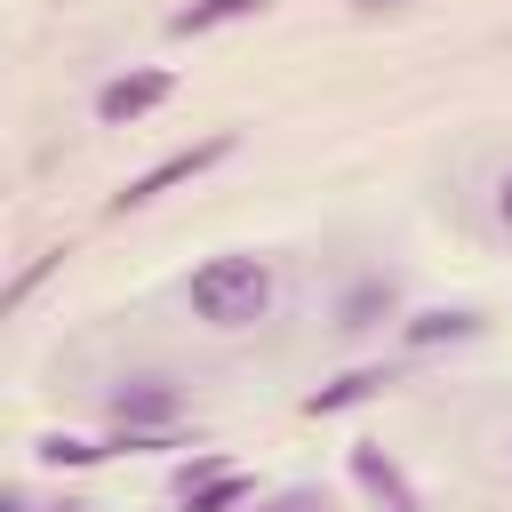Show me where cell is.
I'll return each instance as SVG.
<instances>
[{"label":"cell","instance_id":"obj_1","mask_svg":"<svg viewBox=\"0 0 512 512\" xmlns=\"http://www.w3.org/2000/svg\"><path fill=\"white\" fill-rule=\"evenodd\" d=\"M272 296H280V280H272V264L256 256V248H224V256H200L192 264V280H184V304H192V320L200 328H256L264 312H272Z\"/></svg>","mask_w":512,"mask_h":512},{"label":"cell","instance_id":"obj_2","mask_svg":"<svg viewBox=\"0 0 512 512\" xmlns=\"http://www.w3.org/2000/svg\"><path fill=\"white\" fill-rule=\"evenodd\" d=\"M216 160H232V136H200V144H184V152H168V160H152L144 176H128V184L112 192V216H136V208H152L160 192H176V184H192V176H208Z\"/></svg>","mask_w":512,"mask_h":512},{"label":"cell","instance_id":"obj_3","mask_svg":"<svg viewBox=\"0 0 512 512\" xmlns=\"http://www.w3.org/2000/svg\"><path fill=\"white\" fill-rule=\"evenodd\" d=\"M112 432H184V392L168 376H128L112 384Z\"/></svg>","mask_w":512,"mask_h":512},{"label":"cell","instance_id":"obj_4","mask_svg":"<svg viewBox=\"0 0 512 512\" xmlns=\"http://www.w3.org/2000/svg\"><path fill=\"white\" fill-rule=\"evenodd\" d=\"M168 96H176V72H168V64H144V72H120V80L96 88V120H104V128H136V120H152Z\"/></svg>","mask_w":512,"mask_h":512},{"label":"cell","instance_id":"obj_5","mask_svg":"<svg viewBox=\"0 0 512 512\" xmlns=\"http://www.w3.org/2000/svg\"><path fill=\"white\" fill-rule=\"evenodd\" d=\"M344 472H352V488H360L376 512H424V496H416V480L400 472V456H392V448H376V440H352Z\"/></svg>","mask_w":512,"mask_h":512},{"label":"cell","instance_id":"obj_6","mask_svg":"<svg viewBox=\"0 0 512 512\" xmlns=\"http://www.w3.org/2000/svg\"><path fill=\"white\" fill-rule=\"evenodd\" d=\"M472 336H480V312L472 304H424V312L400 320V344L408 352H440V344H472Z\"/></svg>","mask_w":512,"mask_h":512},{"label":"cell","instance_id":"obj_7","mask_svg":"<svg viewBox=\"0 0 512 512\" xmlns=\"http://www.w3.org/2000/svg\"><path fill=\"white\" fill-rule=\"evenodd\" d=\"M392 312H400V288H392L384 272H368V280H352V288L336 296V328H344V336H368V328H384Z\"/></svg>","mask_w":512,"mask_h":512},{"label":"cell","instance_id":"obj_8","mask_svg":"<svg viewBox=\"0 0 512 512\" xmlns=\"http://www.w3.org/2000/svg\"><path fill=\"white\" fill-rule=\"evenodd\" d=\"M392 384H400L392 368H344L336 384L304 392V416H344V408H360V400H376V392H392Z\"/></svg>","mask_w":512,"mask_h":512},{"label":"cell","instance_id":"obj_9","mask_svg":"<svg viewBox=\"0 0 512 512\" xmlns=\"http://www.w3.org/2000/svg\"><path fill=\"white\" fill-rule=\"evenodd\" d=\"M248 16H264V0H192V8L168 16V32H176V40H200V32H216V24H248Z\"/></svg>","mask_w":512,"mask_h":512},{"label":"cell","instance_id":"obj_10","mask_svg":"<svg viewBox=\"0 0 512 512\" xmlns=\"http://www.w3.org/2000/svg\"><path fill=\"white\" fill-rule=\"evenodd\" d=\"M256 504V480L232 464V472H216V480H200L192 496H176V512H248Z\"/></svg>","mask_w":512,"mask_h":512},{"label":"cell","instance_id":"obj_11","mask_svg":"<svg viewBox=\"0 0 512 512\" xmlns=\"http://www.w3.org/2000/svg\"><path fill=\"white\" fill-rule=\"evenodd\" d=\"M32 456H40L48 472H88V464H104V456H112V440H80V432H40V440H32Z\"/></svg>","mask_w":512,"mask_h":512},{"label":"cell","instance_id":"obj_12","mask_svg":"<svg viewBox=\"0 0 512 512\" xmlns=\"http://www.w3.org/2000/svg\"><path fill=\"white\" fill-rule=\"evenodd\" d=\"M56 264H64V248H40V256H32V264H24L16 280H8V312H16V304H24V296H32V288H40L48 272H56Z\"/></svg>","mask_w":512,"mask_h":512},{"label":"cell","instance_id":"obj_13","mask_svg":"<svg viewBox=\"0 0 512 512\" xmlns=\"http://www.w3.org/2000/svg\"><path fill=\"white\" fill-rule=\"evenodd\" d=\"M256 512H328V488H280V496H256Z\"/></svg>","mask_w":512,"mask_h":512},{"label":"cell","instance_id":"obj_14","mask_svg":"<svg viewBox=\"0 0 512 512\" xmlns=\"http://www.w3.org/2000/svg\"><path fill=\"white\" fill-rule=\"evenodd\" d=\"M216 472H232V456H216V448H208V456H192V464H176V496H192V488H200V480H216Z\"/></svg>","mask_w":512,"mask_h":512},{"label":"cell","instance_id":"obj_15","mask_svg":"<svg viewBox=\"0 0 512 512\" xmlns=\"http://www.w3.org/2000/svg\"><path fill=\"white\" fill-rule=\"evenodd\" d=\"M0 512H40V504H32V488H24V480H8V488H0Z\"/></svg>","mask_w":512,"mask_h":512},{"label":"cell","instance_id":"obj_16","mask_svg":"<svg viewBox=\"0 0 512 512\" xmlns=\"http://www.w3.org/2000/svg\"><path fill=\"white\" fill-rule=\"evenodd\" d=\"M496 224H504V232H512V168H504V176H496Z\"/></svg>","mask_w":512,"mask_h":512},{"label":"cell","instance_id":"obj_17","mask_svg":"<svg viewBox=\"0 0 512 512\" xmlns=\"http://www.w3.org/2000/svg\"><path fill=\"white\" fill-rule=\"evenodd\" d=\"M360 8H408V0H360Z\"/></svg>","mask_w":512,"mask_h":512},{"label":"cell","instance_id":"obj_18","mask_svg":"<svg viewBox=\"0 0 512 512\" xmlns=\"http://www.w3.org/2000/svg\"><path fill=\"white\" fill-rule=\"evenodd\" d=\"M56 512H88V504H56Z\"/></svg>","mask_w":512,"mask_h":512}]
</instances>
